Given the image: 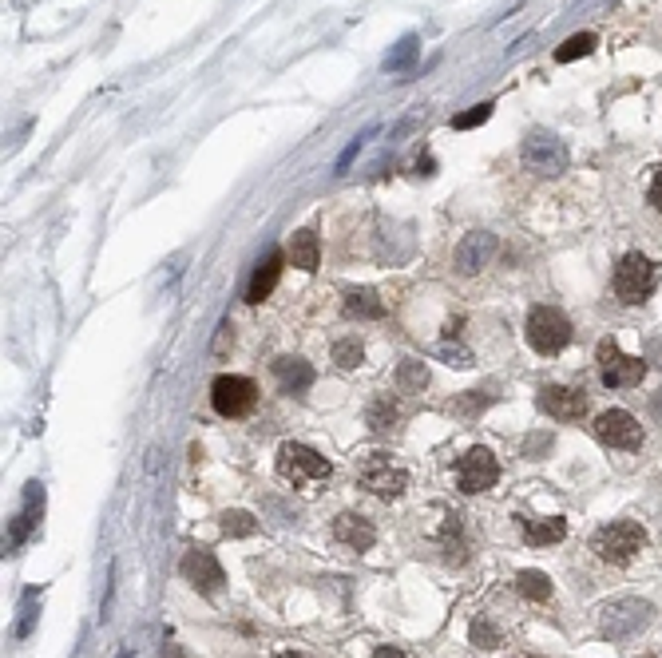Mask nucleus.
<instances>
[{
  "instance_id": "obj_1",
  "label": "nucleus",
  "mask_w": 662,
  "mask_h": 658,
  "mask_svg": "<svg viewBox=\"0 0 662 658\" xmlns=\"http://www.w3.org/2000/svg\"><path fill=\"white\" fill-rule=\"evenodd\" d=\"M329 460L322 457V452H314L310 445H298V440H286V445L278 448V476L294 488H317L329 480Z\"/></svg>"
},
{
  "instance_id": "obj_2",
  "label": "nucleus",
  "mask_w": 662,
  "mask_h": 658,
  "mask_svg": "<svg viewBox=\"0 0 662 658\" xmlns=\"http://www.w3.org/2000/svg\"><path fill=\"white\" fill-rule=\"evenodd\" d=\"M646 548V531L643 524H635V519H615V524H603L595 531V540H591V551L599 555L603 563H631L638 551Z\"/></svg>"
},
{
  "instance_id": "obj_3",
  "label": "nucleus",
  "mask_w": 662,
  "mask_h": 658,
  "mask_svg": "<svg viewBox=\"0 0 662 658\" xmlns=\"http://www.w3.org/2000/svg\"><path fill=\"white\" fill-rule=\"evenodd\" d=\"M357 480L365 492H373L377 500H397V496L409 488V472L401 464H393L385 452H369V457L357 460Z\"/></svg>"
},
{
  "instance_id": "obj_4",
  "label": "nucleus",
  "mask_w": 662,
  "mask_h": 658,
  "mask_svg": "<svg viewBox=\"0 0 662 658\" xmlns=\"http://www.w3.org/2000/svg\"><path fill=\"white\" fill-rule=\"evenodd\" d=\"M523 334H528V345L535 354H559V349H567V342H572V322L555 305H535L528 314V329Z\"/></svg>"
},
{
  "instance_id": "obj_5",
  "label": "nucleus",
  "mask_w": 662,
  "mask_h": 658,
  "mask_svg": "<svg viewBox=\"0 0 662 658\" xmlns=\"http://www.w3.org/2000/svg\"><path fill=\"white\" fill-rule=\"evenodd\" d=\"M658 286V266L646 254H623L615 266V293L623 302H643Z\"/></svg>"
},
{
  "instance_id": "obj_6",
  "label": "nucleus",
  "mask_w": 662,
  "mask_h": 658,
  "mask_svg": "<svg viewBox=\"0 0 662 658\" xmlns=\"http://www.w3.org/2000/svg\"><path fill=\"white\" fill-rule=\"evenodd\" d=\"M211 405L219 416L238 421V416H246L250 408L258 405V385L250 377H238V373H222V377H214V385H211Z\"/></svg>"
},
{
  "instance_id": "obj_7",
  "label": "nucleus",
  "mask_w": 662,
  "mask_h": 658,
  "mask_svg": "<svg viewBox=\"0 0 662 658\" xmlns=\"http://www.w3.org/2000/svg\"><path fill=\"white\" fill-rule=\"evenodd\" d=\"M599 377L607 389H635L638 381L646 377V361L643 357H626L619 345L611 342H599Z\"/></svg>"
},
{
  "instance_id": "obj_8",
  "label": "nucleus",
  "mask_w": 662,
  "mask_h": 658,
  "mask_svg": "<svg viewBox=\"0 0 662 658\" xmlns=\"http://www.w3.org/2000/svg\"><path fill=\"white\" fill-rule=\"evenodd\" d=\"M500 480V464L488 448H468L460 460H456V488L464 496H481Z\"/></svg>"
},
{
  "instance_id": "obj_9",
  "label": "nucleus",
  "mask_w": 662,
  "mask_h": 658,
  "mask_svg": "<svg viewBox=\"0 0 662 658\" xmlns=\"http://www.w3.org/2000/svg\"><path fill=\"white\" fill-rule=\"evenodd\" d=\"M523 167L535 175H559L567 167V147L547 131H532L523 139Z\"/></svg>"
},
{
  "instance_id": "obj_10",
  "label": "nucleus",
  "mask_w": 662,
  "mask_h": 658,
  "mask_svg": "<svg viewBox=\"0 0 662 658\" xmlns=\"http://www.w3.org/2000/svg\"><path fill=\"white\" fill-rule=\"evenodd\" d=\"M591 428H595V437L611 448H638L643 445V425H638L626 408H607V413H599Z\"/></svg>"
},
{
  "instance_id": "obj_11",
  "label": "nucleus",
  "mask_w": 662,
  "mask_h": 658,
  "mask_svg": "<svg viewBox=\"0 0 662 658\" xmlns=\"http://www.w3.org/2000/svg\"><path fill=\"white\" fill-rule=\"evenodd\" d=\"M650 607L638 603V599H619V603L603 607V634L607 639H631L638 627H646Z\"/></svg>"
},
{
  "instance_id": "obj_12",
  "label": "nucleus",
  "mask_w": 662,
  "mask_h": 658,
  "mask_svg": "<svg viewBox=\"0 0 662 658\" xmlns=\"http://www.w3.org/2000/svg\"><path fill=\"white\" fill-rule=\"evenodd\" d=\"M540 408L552 421H579L587 413V396L584 389H572V385H552V389L540 393Z\"/></svg>"
},
{
  "instance_id": "obj_13",
  "label": "nucleus",
  "mask_w": 662,
  "mask_h": 658,
  "mask_svg": "<svg viewBox=\"0 0 662 658\" xmlns=\"http://www.w3.org/2000/svg\"><path fill=\"white\" fill-rule=\"evenodd\" d=\"M182 575H187L202 595H214L222 587V567L211 551H187L182 555Z\"/></svg>"
},
{
  "instance_id": "obj_14",
  "label": "nucleus",
  "mask_w": 662,
  "mask_h": 658,
  "mask_svg": "<svg viewBox=\"0 0 662 658\" xmlns=\"http://www.w3.org/2000/svg\"><path fill=\"white\" fill-rule=\"evenodd\" d=\"M492 251H496V238L484 234V231H472L460 246H456V270H460V274H476V270L492 258Z\"/></svg>"
},
{
  "instance_id": "obj_15",
  "label": "nucleus",
  "mask_w": 662,
  "mask_h": 658,
  "mask_svg": "<svg viewBox=\"0 0 662 658\" xmlns=\"http://www.w3.org/2000/svg\"><path fill=\"white\" fill-rule=\"evenodd\" d=\"M334 540L346 543V548H353V551H369L373 540H377V531H373V524L365 516L346 512V516L334 519Z\"/></svg>"
},
{
  "instance_id": "obj_16",
  "label": "nucleus",
  "mask_w": 662,
  "mask_h": 658,
  "mask_svg": "<svg viewBox=\"0 0 662 658\" xmlns=\"http://www.w3.org/2000/svg\"><path fill=\"white\" fill-rule=\"evenodd\" d=\"M274 377H278L282 393H305L314 385V369L302 357H278L274 361Z\"/></svg>"
},
{
  "instance_id": "obj_17",
  "label": "nucleus",
  "mask_w": 662,
  "mask_h": 658,
  "mask_svg": "<svg viewBox=\"0 0 662 658\" xmlns=\"http://www.w3.org/2000/svg\"><path fill=\"white\" fill-rule=\"evenodd\" d=\"M278 274H282V254L278 251H270L266 258L258 262V270H254V278H250V290H246V302H266L270 298V290L278 286Z\"/></svg>"
},
{
  "instance_id": "obj_18",
  "label": "nucleus",
  "mask_w": 662,
  "mask_h": 658,
  "mask_svg": "<svg viewBox=\"0 0 662 658\" xmlns=\"http://www.w3.org/2000/svg\"><path fill=\"white\" fill-rule=\"evenodd\" d=\"M286 254H290V262L298 266V270H317V262H322V242H317V234L314 231H298L290 238V246H286Z\"/></svg>"
},
{
  "instance_id": "obj_19",
  "label": "nucleus",
  "mask_w": 662,
  "mask_h": 658,
  "mask_svg": "<svg viewBox=\"0 0 662 658\" xmlns=\"http://www.w3.org/2000/svg\"><path fill=\"white\" fill-rule=\"evenodd\" d=\"M567 536V524L564 519H528V524H523V540L532 543V548H543V543H559Z\"/></svg>"
},
{
  "instance_id": "obj_20",
  "label": "nucleus",
  "mask_w": 662,
  "mask_h": 658,
  "mask_svg": "<svg viewBox=\"0 0 662 658\" xmlns=\"http://www.w3.org/2000/svg\"><path fill=\"white\" fill-rule=\"evenodd\" d=\"M346 314L349 317H381L385 305H381V298H377L373 290H349L346 293Z\"/></svg>"
},
{
  "instance_id": "obj_21",
  "label": "nucleus",
  "mask_w": 662,
  "mask_h": 658,
  "mask_svg": "<svg viewBox=\"0 0 662 658\" xmlns=\"http://www.w3.org/2000/svg\"><path fill=\"white\" fill-rule=\"evenodd\" d=\"M516 591L523 599H532V603H543V599H552V580H547L543 571H520L516 575Z\"/></svg>"
},
{
  "instance_id": "obj_22",
  "label": "nucleus",
  "mask_w": 662,
  "mask_h": 658,
  "mask_svg": "<svg viewBox=\"0 0 662 658\" xmlns=\"http://www.w3.org/2000/svg\"><path fill=\"white\" fill-rule=\"evenodd\" d=\"M591 52H595V36H591V32H579V36L564 40V48H555V60L572 64V60H579V56H591Z\"/></svg>"
},
{
  "instance_id": "obj_23",
  "label": "nucleus",
  "mask_w": 662,
  "mask_h": 658,
  "mask_svg": "<svg viewBox=\"0 0 662 658\" xmlns=\"http://www.w3.org/2000/svg\"><path fill=\"white\" fill-rule=\"evenodd\" d=\"M393 421H397V405L389 396H377L369 405V428L373 433H385V428H393Z\"/></svg>"
},
{
  "instance_id": "obj_24",
  "label": "nucleus",
  "mask_w": 662,
  "mask_h": 658,
  "mask_svg": "<svg viewBox=\"0 0 662 658\" xmlns=\"http://www.w3.org/2000/svg\"><path fill=\"white\" fill-rule=\"evenodd\" d=\"M425 381H429V369L420 365V361H405V365L397 369V385H401V389H420Z\"/></svg>"
},
{
  "instance_id": "obj_25",
  "label": "nucleus",
  "mask_w": 662,
  "mask_h": 658,
  "mask_svg": "<svg viewBox=\"0 0 662 658\" xmlns=\"http://www.w3.org/2000/svg\"><path fill=\"white\" fill-rule=\"evenodd\" d=\"M254 528L258 524H254V516H250V512H226L222 516V531H226V536H254Z\"/></svg>"
},
{
  "instance_id": "obj_26",
  "label": "nucleus",
  "mask_w": 662,
  "mask_h": 658,
  "mask_svg": "<svg viewBox=\"0 0 662 658\" xmlns=\"http://www.w3.org/2000/svg\"><path fill=\"white\" fill-rule=\"evenodd\" d=\"M488 116H492V104H476L472 111H460V116L452 119L456 131H468V128H481V123H488Z\"/></svg>"
},
{
  "instance_id": "obj_27",
  "label": "nucleus",
  "mask_w": 662,
  "mask_h": 658,
  "mask_svg": "<svg viewBox=\"0 0 662 658\" xmlns=\"http://www.w3.org/2000/svg\"><path fill=\"white\" fill-rule=\"evenodd\" d=\"M361 357H365V349H361L357 342H337V345H334V361H337L341 369L361 365Z\"/></svg>"
},
{
  "instance_id": "obj_28",
  "label": "nucleus",
  "mask_w": 662,
  "mask_h": 658,
  "mask_svg": "<svg viewBox=\"0 0 662 658\" xmlns=\"http://www.w3.org/2000/svg\"><path fill=\"white\" fill-rule=\"evenodd\" d=\"M413 52H417V40H413V36H405V40H401V48H397V52L389 56V60H385V67H389V72H397V67H405L409 60H413Z\"/></svg>"
},
{
  "instance_id": "obj_29",
  "label": "nucleus",
  "mask_w": 662,
  "mask_h": 658,
  "mask_svg": "<svg viewBox=\"0 0 662 658\" xmlns=\"http://www.w3.org/2000/svg\"><path fill=\"white\" fill-rule=\"evenodd\" d=\"M472 643H476V646H488V651H492V646H500V634L488 627V622H472Z\"/></svg>"
},
{
  "instance_id": "obj_30",
  "label": "nucleus",
  "mask_w": 662,
  "mask_h": 658,
  "mask_svg": "<svg viewBox=\"0 0 662 658\" xmlns=\"http://www.w3.org/2000/svg\"><path fill=\"white\" fill-rule=\"evenodd\" d=\"M481 405H488V396L484 393H472V396H464V401H452L449 408H452V413H476Z\"/></svg>"
},
{
  "instance_id": "obj_31",
  "label": "nucleus",
  "mask_w": 662,
  "mask_h": 658,
  "mask_svg": "<svg viewBox=\"0 0 662 658\" xmlns=\"http://www.w3.org/2000/svg\"><path fill=\"white\" fill-rule=\"evenodd\" d=\"M646 199H650V207H655V211L662 214V167L655 171V179H650V190H646Z\"/></svg>"
},
{
  "instance_id": "obj_32",
  "label": "nucleus",
  "mask_w": 662,
  "mask_h": 658,
  "mask_svg": "<svg viewBox=\"0 0 662 658\" xmlns=\"http://www.w3.org/2000/svg\"><path fill=\"white\" fill-rule=\"evenodd\" d=\"M373 658H405V651H397V646H381Z\"/></svg>"
},
{
  "instance_id": "obj_33",
  "label": "nucleus",
  "mask_w": 662,
  "mask_h": 658,
  "mask_svg": "<svg viewBox=\"0 0 662 658\" xmlns=\"http://www.w3.org/2000/svg\"><path fill=\"white\" fill-rule=\"evenodd\" d=\"M274 658H310V654H302V651H282V654H274Z\"/></svg>"
},
{
  "instance_id": "obj_34",
  "label": "nucleus",
  "mask_w": 662,
  "mask_h": 658,
  "mask_svg": "<svg viewBox=\"0 0 662 658\" xmlns=\"http://www.w3.org/2000/svg\"><path fill=\"white\" fill-rule=\"evenodd\" d=\"M167 658H179V651H175V646H171V651H167Z\"/></svg>"
},
{
  "instance_id": "obj_35",
  "label": "nucleus",
  "mask_w": 662,
  "mask_h": 658,
  "mask_svg": "<svg viewBox=\"0 0 662 658\" xmlns=\"http://www.w3.org/2000/svg\"><path fill=\"white\" fill-rule=\"evenodd\" d=\"M520 658H535V654H520Z\"/></svg>"
}]
</instances>
